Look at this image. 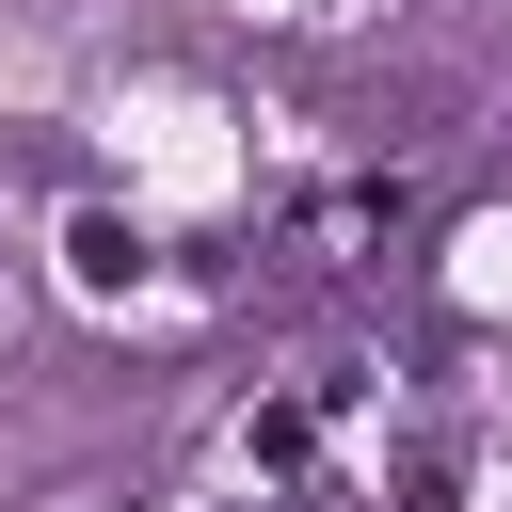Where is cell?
<instances>
[{
	"instance_id": "1",
	"label": "cell",
	"mask_w": 512,
	"mask_h": 512,
	"mask_svg": "<svg viewBox=\"0 0 512 512\" xmlns=\"http://www.w3.org/2000/svg\"><path fill=\"white\" fill-rule=\"evenodd\" d=\"M400 208H416L400 176H336V192L304 208V256H368V240H400Z\"/></svg>"
},
{
	"instance_id": "2",
	"label": "cell",
	"mask_w": 512,
	"mask_h": 512,
	"mask_svg": "<svg viewBox=\"0 0 512 512\" xmlns=\"http://www.w3.org/2000/svg\"><path fill=\"white\" fill-rule=\"evenodd\" d=\"M64 272H80L96 304H128V288H144V224H112V208H80V224H64Z\"/></svg>"
},
{
	"instance_id": "3",
	"label": "cell",
	"mask_w": 512,
	"mask_h": 512,
	"mask_svg": "<svg viewBox=\"0 0 512 512\" xmlns=\"http://www.w3.org/2000/svg\"><path fill=\"white\" fill-rule=\"evenodd\" d=\"M304 448H320V400H256V416H240V464H272V480H288Z\"/></svg>"
},
{
	"instance_id": "4",
	"label": "cell",
	"mask_w": 512,
	"mask_h": 512,
	"mask_svg": "<svg viewBox=\"0 0 512 512\" xmlns=\"http://www.w3.org/2000/svg\"><path fill=\"white\" fill-rule=\"evenodd\" d=\"M400 512H448V464H432V448L400 464Z\"/></svg>"
}]
</instances>
